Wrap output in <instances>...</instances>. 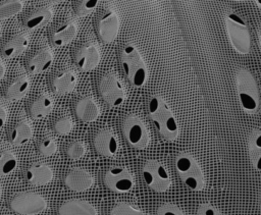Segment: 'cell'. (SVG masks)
I'll return each instance as SVG.
<instances>
[{
  "mask_svg": "<svg viewBox=\"0 0 261 215\" xmlns=\"http://www.w3.org/2000/svg\"><path fill=\"white\" fill-rule=\"evenodd\" d=\"M148 113L159 135L167 141H174L179 132L176 119L166 104L158 95H154L149 100Z\"/></svg>",
  "mask_w": 261,
  "mask_h": 215,
  "instance_id": "obj_1",
  "label": "cell"
},
{
  "mask_svg": "<svg viewBox=\"0 0 261 215\" xmlns=\"http://www.w3.org/2000/svg\"><path fill=\"white\" fill-rule=\"evenodd\" d=\"M236 86L240 104L244 112L255 114L259 109V92L253 74L245 67L236 71Z\"/></svg>",
  "mask_w": 261,
  "mask_h": 215,
  "instance_id": "obj_2",
  "label": "cell"
},
{
  "mask_svg": "<svg viewBox=\"0 0 261 215\" xmlns=\"http://www.w3.org/2000/svg\"><path fill=\"white\" fill-rule=\"evenodd\" d=\"M120 65L123 73L134 87H142L146 83L148 72L146 64L133 44H125L120 52Z\"/></svg>",
  "mask_w": 261,
  "mask_h": 215,
  "instance_id": "obj_3",
  "label": "cell"
},
{
  "mask_svg": "<svg viewBox=\"0 0 261 215\" xmlns=\"http://www.w3.org/2000/svg\"><path fill=\"white\" fill-rule=\"evenodd\" d=\"M224 21L232 48L242 55L248 54L251 49V37L244 18L236 11L228 9L224 14Z\"/></svg>",
  "mask_w": 261,
  "mask_h": 215,
  "instance_id": "obj_4",
  "label": "cell"
},
{
  "mask_svg": "<svg viewBox=\"0 0 261 215\" xmlns=\"http://www.w3.org/2000/svg\"><path fill=\"white\" fill-rule=\"evenodd\" d=\"M175 169L184 184L194 191L200 192L205 186L204 174L197 160L190 154L181 152L175 157Z\"/></svg>",
  "mask_w": 261,
  "mask_h": 215,
  "instance_id": "obj_5",
  "label": "cell"
},
{
  "mask_svg": "<svg viewBox=\"0 0 261 215\" xmlns=\"http://www.w3.org/2000/svg\"><path fill=\"white\" fill-rule=\"evenodd\" d=\"M142 176L145 183L157 193L166 192L171 184L166 168L154 159H149L145 162L142 168Z\"/></svg>",
  "mask_w": 261,
  "mask_h": 215,
  "instance_id": "obj_6",
  "label": "cell"
},
{
  "mask_svg": "<svg viewBox=\"0 0 261 215\" xmlns=\"http://www.w3.org/2000/svg\"><path fill=\"white\" fill-rule=\"evenodd\" d=\"M12 211L20 215H36L43 212L47 207L46 200L32 192H20L15 194L9 201Z\"/></svg>",
  "mask_w": 261,
  "mask_h": 215,
  "instance_id": "obj_7",
  "label": "cell"
},
{
  "mask_svg": "<svg viewBox=\"0 0 261 215\" xmlns=\"http://www.w3.org/2000/svg\"><path fill=\"white\" fill-rule=\"evenodd\" d=\"M122 133L127 144L136 149L143 150L149 144V135L144 123L137 116L127 115L122 121Z\"/></svg>",
  "mask_w": 261,
  "mask_h": 215,
  "instance_id": "obj_8",
  "label": "cell"
},
{
  "mask_svg": "<svg viewBox=\"0 0 261 215\" xmlns=\"http://www.w3.org/2000/svg\"><path fill=\"white\" fill-rule=\"evenodd\" d=\"M98 92L101 98L111 107H116L124 101V91L113 73L104 74L98 83Z\"/></svg>",
  "mask_w": 261,
  "mask_h": 215,
  "instance_id": "obj_9",
  "label": "cell"
},
{
  "mask_svg": "<svg viewBox=\"0 0 261 215\" xmlns=\"http://www.w3.org/2000/svg\"><path fill=\"white\" fill-rule=\"evenodd\" d=\"M106 187L114 193H126L134 186V179L129 171L122 166H113L106 170L103 176Z\"/></svg>",
  "mask_w": 261,
  "mask_h": 215,
  "instance_id": "obj_10",
  "label": "cell"
},
{
  "mask_svg": "<svg viewBox=\"0 0 261 215\" xmlns=\"http://www.w3.org/2000/svg\"><path fill=\"white\" fill-rule=\"evenodd\" d=\"M119 31V18L117 14L111 9H104L97 20V33L99 38L105 42L110 43L117 37Z\"/></svg>",
  "mask_w": 261,
  "mask_h": 215,
  "instance_id": "obj_11",
  "label": "cell"
},
{
  "mask_svg": "<svg viewBox=\"0 0 261 215\" xmlns=\"http://www.w3.org/2000/svg\"><path fill=\"white\" fill-rule=\"evenodd\" d=\"M100 61V55L97 47L92 44L83 45L75 53L74 62L76 66L83 71L93 70Z\"/></svg>",
  "mask_w": 261,
  "mask_h": 215,
  "instance_id": "obj_12",
  "label": "cell"
},
{
  "mask_svg": "<svg viewBox=\"0 0 261 215\" xmlns=\"http://www.w3.org/2000/svg\"><path fill=\"white\" fill-rule=\"evenodd\" d=\"M65 185L74 192H84L89 190L93 184L91 174L80 167L70 169L64 176Z\"/></svg>",
  "mask_w": 261,
  "mask_h": 215,
  "instance_id": "obj_13",
  "label": "cell"
},
{
  "mask_svg": "<svg viewBox=\"0 0 261 215\" xmlns=\"http://www.w3.org/2000/svg\"><path fill=\"white\" fill-rule=\"evenodd\" d=\"M93 144L97 153L104 157L115 155L118 149V143L114 135L108 129L98 131L93 140Z\"/></svg>",
  "mask_w": 261,
  "mask_h": 215,
  "instance_id": "obj_14",
  "label": "cell"
},
{
  "mask_svg": "<svg viewBox=\"0 0 261 215\" xmlns=\"http://www.w3.org/2000/svg\"><path fill=\"white\" fill-rule=\"evenodd\" d=\"M24 178L34 185H44L53 179V172L48 165L35 163L25 169Z\"/></svg>",
  "mask_w": 261,
  "mask_h": 215,
  "instance_id": "obj_15",
  "label": "cell"
},
{
  "mask_svg": "<svg viewBox=\"0 0 261 215\" xmlns=\"http://www.w3.org/2000/svg\"><path fill=\"white\" fill-rule=\"evenodd\" d=\"M58 215H97V210L88 201L73 199L59 206Z\"/></svg>",
  "mask_w": 261,
  "mask_h": 215,
  "instance_id": "obj_16",
  "label": "cell"
},
{
  "mask_svg": "<svg viewBox=\"0 0 261 215\" xmlns=\"http://www.w3.org/2000/svg\"><path fill=\"white\" fill-rule=\"evenodd\" d=\"M74 114L80 120L90 122L98 118L99 108L92 98L83 97L74 105Z\"/></svg>",
  "mask_w": 261,
  "mask_h": 215,
  "instance_id": "obj_17",
  "label": "cell"
},
{
  "mask_svg": "<svg viewBox=\"0 0 261 215\" xmlns=\"http://www.w3.org/2000/svg\"><path fill=\"white\" fill-rule=\"evenodd\" d=\"M53 62L51 52L47 48L38 50L28 61V70L32 73H42L48 70Z\"/></svg>",
  "mask_w": 261,
  "mask_h": 215,
  "instance_id": "obj_18",
  "label": "cell"
},
{
  "mask_svg": "<svg viewBox=\"0 0 261 215\" xmlns=\"http://www.w3.org/2000/svg\"><path fill=\"white\" fill-rule=\"evenodd\" d=\"M76 35V28L71 21L59 23L51 34V42L57 46H65L70 43Z\"/></svg>",
  "mask_w": 261,
  "mask_h": 215,
  "instance_id": "obj_19",
  "label": "cell"
},
{
  "mask_svg": "<svg viewBox=\"0 0 261 215\" xmlns=\"http://www.w3.org/2000/svg\"><path fill=\"white\" fill-rule=\"evenodd\" d=\"M76 84V78L73 72L63 70L57 73L52 79V90L57 95H65L73 91Z\"/></svg>",
  "mask_w": 261,
  "mask_h": 215,
  "instance_id": "obj_20",
  "label": "cell"
},
{
  "mask_svg": "<svg viewBox=\"0 0 261 215\" xmlns=\"http://www.w3.org/2000/svg\"><path fill=\"white\" fill-rule=\"evenodd\" d=\"M249 157L252 166L261 171V130L254 128L248 138Z\"/></svg>",
  "mask_w": 261,
  "mask_h": 215,
  "instance_id": "obj_21",
  "label": "cell"
},
{
  "mask_svg": "<svg viewBox=\"0 0 261 215\" xmlns=\"http://www.w3.org/2000/svg\"><path fill=\"white\" fill-rule=\"evenodd\" d=\"M28 39L23 35L16 34L9 38L1 47V54L6 58H12L24 51L28 46Z\"/></svg>",
  "mask_w": 261,
  "mask_h": 215,
  "instance_id": "obj_22",
  "label": "cell"
},
{
  "mask_svg": "<svg viewBox=\"0 0 261 215\" xmlns=\"http://www.w3.org/2000/svg\"><path fill=\"white\" fill-rule=\"evenodd\" d=\"M51 17H52V12L49 8L39 7L31 11V13H29L25 16L23 23L25 28L34 30L46 24L51 19Z\"/></svg>",
  "mask_w": 261,
  "mask_h": 215,
  "instance_id": "obj_23",
  "label": "cell"
},
{
  "mask_svg": "<svg viewBox=\"0 0 261 215\" xmlns=\"http://www.w3.org/2000/svg\"><path fill=\"white\" fill-rule=\"evenodd\" d=\"M53 102L45 94L40 95L30 105V114L34 119H40L45 117L52 109Z\"/></svg>",
  "mask_w": 261,
  "mask_h": 215,
  "instance_id": "obj_24",
  "label": "cell"
},
{
  "mask_svg": "<svg viewBox=\"0 0 261 215\" xmlns=\"http://www.w3.org/2000/svg\"><path fill=\"white\" fill-rule=\"evenodd\" d=\"M30 80L25 76H19L10 83L5 90V97L10 100L20 99L28 93Z\"/></svg>",
  "mask_w": 261,
  "mask_h": 215,
  "instance_id": "obj_25",
  "label": "cell"
},
{
  "mask_svg": "<svg viewBox=\"0 0 261 215\" xmlns=\"http://www.w3.org/2000/svg\"><path fill=\"white\" fill-rule=\"evenodd\" d=\"M32 138V128L25 121H20L14 125L9 133V142L12 145L20 146L29 142Z\"/></svg>",
  "mask_w": 261,
  "mask_h": 215,
  "instance_id": "obj_26",
  "label": "cell"
},
{
  "mask_svg": "<svg viewBox=\"0 0 261 215\" xmlns=\"http://www.w3.org/2000/svg\"><path fill=\"white\" fill-rule=\"evenodd\" d=\"M17 160L9 151L0 152V176L9 174L16 167Z\"/></svg>",
  "mask_w": 261,
  "mask_h": 215,
  "instance_id": "obj_27",
  "label": "cell"
},
{
  "mask_svg": "<svg viewBox=\"0 0 261 215\" xmlns=\"http://www.w3.org/2000/svg\"><path fill=\"white\" fill-rule=\"evenodd\" d=\"M22 9V2L15 0L0 2V18L10 17Z\"/></svg>",
  "mask_w": 261,
  "mask_h": 215,
  "instance_id": "obj_28",
  "label": "cell"
},
{
  "mask_svg": "<svg viewBox=\"0 0 261 215\" xmlns=\"http://www.w3.org/2000/svg\"><path fill=\"white\" fill-rule=\"evenodd\" d=\"M109 215H145V213L126 202H120L111 208Z\"/></svg>",
  "mask_w": 261,
  "mask_h": 215,
  "instance_id": "obj_29",
  "label": "cell"
},
{
  "mask_svg": "<svg viewBox=\"0 0 261 215\" xmlns=\"http://www.w3.org/2000/svg\"><path fill=\"white\" fill-rule=\"evenodd\" d=\"M97 0H82L74 4V11L77 15H86L91 13L97 6Z\"/></svg>",
  "mask_w": 261,
  "mask_h": 215,
  "instance_id": "obj_30",
  "label": "cell"
},
{
  "mask_svg": "<svg viewBox=\"0 0 261 215\" xmlns=\"http://www.w3.org/2000/svg\"><path fill=\"white\" fill-rule=\"evenodd\" d=\"M65 152H66V155L68 158H70L72 160H77L85 155L86 149L81 142L74 141L66 147Z\"/></svg>",
  "mask_w": 261,
  "mask_h": 215,
  "instance_id": "obj_31",
  "label": "cell"
},
{
  "mask_svg": "<svg viewBox=\"0 0 261 215\" xmlns=\"http://www.w3.org/2000/svg\"><path fill=\"white\" fill-rule=\"evenodd\" d=\"M56 150H57V145L52 138H49V137L44 138L39 144V151L43 156H46V157L52 156L53 154H55Z\"/></svg>",
  "mask_w": 261,
  "mask_h": 215,
  "instance_id": "obj_32",
  "label": "cell"
},
{
  "mask_svg": "<svg viewBox=\"0 0 261 215\" xmlns=\"http://www.w3.org/2000/svg\"><path fill=\"white\" fill-rule=\"evenodd\" d=\"M53 128L58 135H67L72 128V121L69 117H60L55 121Z\"/></svg>",
  "mask_w": 261,
  "mask_h": 215,
  "instance_id": "obj_33",
  "label": "cell"
},
{
  "mask_svg": "<svg viewBox=\"0 0 261 215\" xmlns=\"http://www.w3.org/2000/svg\"><path fill=\"white\" fill-rule=\"evenodd\" d=\"M156 215H186L181 209L171 203H164L157 208Z\"/></svg>",
  "mask_w": 261,
  "mask_h": 215,
  "instance_id": "obj_34",
  "label": "cell"
},
{
  "mask_svg": "<svg viewBox=\"0 0 261 215\" xmlns=\"http://www.w3.org/2000/svg\"><path fill=\"white\" fill-rule=\"evenodd\" d=\"M197 215H222V213L211 204L204 203L199 205L197 209Z\"/></svg>",
  "mask_w": 261,
  "mask_h": 215,
  "instance_id": "obj_35",
  "label": "cell"
},
{
  "mask_svg": "<svg viewBox=\"0 0 261 215\" xmlns=\"http://www.w3.org/2000/svg\"><path fill=\"white\" fill-rule=\"evenodd\" d=\"M5 119H6V112H5V109L0 106V128L3 126V124H4V122H5Z\"/></svg>",
  "mask_w": 261,
  "mask_h": 215,
  "instance_id": "obj_36",
  "label": "cell"
},
{
  "mask_svg": "<svg viewBox=\"0 0 261 215\" xmlns=\"http://www.w3.org/2000/svg\"><path fill=\"white\" fill-rule=\"evenodd\" d=\"M4 70H5V68H4V66H3V64L0 62V79L3 77V75H4Z\"/></svg>",
  "mask_w": 261,
  "mask_h": 215,
  "instance_id": "obj_37",
  "label": "cell"
},
{
  "mask_svg": "<svg viewBox=\"0 0 261 215\" xmlns=\"http://www.w3.org/2000/svg\"><path fill=\"white\" fill-rule=\"evenodd\" d=\"M258 41H259V45L261 47V28L258 30Z\"/></svg>",
  "mask_w": 261,
  "mask_h": 215,
  "instance_id": "obj_38",
  "label": "cell"
},
{
  "mask_svg": "<svg viewBox=\"0 0 261 215\" xmlns=\"http://www.w3.org/2000/svg\"><path fill=\"white\" fill-rule=\"evenodd\" d=\"M255 3H256V4H257V6L261 9V0H256V1H255Z\"/></svg>",
  "mask_w": 261,
  "mask_h": 215,
  "instance_id": "obj_39",
  "label": "cell"
},
{
  "mask_svg": "<svg viewBox=\"0 0 261 215\" xmlns=\"http://www.w3.org/2000/svg\"><path fill=\"white\" fill-rule=\"evenodd\" d=\"M259 208H260V211H261V193H260V197H259Z\"/></svg>",
  "mask_w": 261,
  "mask_h": 215,
  "instance_id": "obj_40",
  "label": "cell"
},
{
  "mask_svg": "<svg viewBox=\"0 0 261 215\" xmlns=\"http://www.w3.org/2000/svg\"><path fill=\"white\" fill-rule=\"evenodd\" d=\"M0 194H1V190H0Z\"/></svg>",
  "mask_w": 261,
  "mask_h": 215,
  "instance_id": "obj_41",
  "label": "cell"
}]
</instances>
